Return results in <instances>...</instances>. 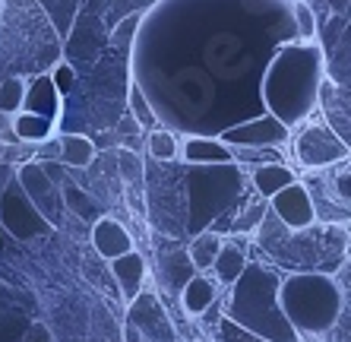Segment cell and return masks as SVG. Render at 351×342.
Wrapping results in <instances>:
<instances>
[{"instance_id":"2e32d148","label":"cell","mask_w":351,"mask_h":342,"mask_svg":"<svg viewBox=\"0 0 351 342\" xmlns=\"http://www.w3.org/2000/svg\"><path fill=\"white\" fill-rule=\"evenodd\" d=\"M215 298H219V288H215V282L209 276H203V273H196V276L180 288V308L187 310L190 317H203L206 310L215 304Z\"/></svg>"},{"instance_id":"ffe728a7","label":"cell","mask_w":351,"mask_h":342,"mask_svg":"<svg viewBox=\"0 0 351 342\" xmlns=\"http://www.w3.org/2000/svg\"><path fill=\"white\" fill-rule=\"evenodd\" d=\"M13 130H16V137L25 139V143H41V139H48L51 133H54V121L38 117V114H29V111H19L16 121H13Z\"/></svg>"},{"instance_id":"7c38bea8","label":"cell","mask_w":351,"mask_h":342,"mask_svg":"<svg viewBox=\"0 0 351 342\" xmlns=\"http://www.w3.org/2000/svg\"><path fill=\"white\" fill-rule=\"evenodd\" d=\"M111 279L121 288L123 301L127 304L136 301L139 295L146 292V260H143V253L130 251L123 257H117V260H111Z\"/></svg>"},{"instance_id":"484cf974","label":"cell","mask_w":351,"mask_h":342,"mask_svg":"<svg viewBox=\"0 0 351 342\" xmlns=\"http://www.w3.org/2000/svg\"><path fill=\"white\" fill-rule=\"evenodd\" d=\"M294 23H298V32L304 41H317V16L304 0H294Z\"/></svg>"},{"instance_id":"e0dca14e","label":"cell","mask_w":351,"mask_h":342,"mask_svg":"<svg viewBox=\"0 0 351 342\" xmlns=\"http://www.w3.org/2000/svg\"><path fill=\"white\" fill-rule=\"evenodd\" d=\"M247 253L241 251L237 244H231V241H225L221 244V251H219V257H215V266H213V273H215V279H219L221 285H234L237 279L244 276V269H247Z\"/></svg>"},{"instance_id":"7a4b0ae2","label":"cell","mask_w":351,"mask_h":342,"mask_svg":"<svg viewBox=\"0 0 351 342\" xmlns=\"http://www.w3.org/2000/svg\"><path fill=\"white\" fill-rule=\"evenodd\" d=\"M326 82V51L319 41H285L263 73V108L285 127H298L313 114Z\"/></svg>"},{"instance_id":"f546056e","label":"cell","mask_w":351,"mask_h":342,"mask_svg":"<svg viewBox=\"0 0 351 342\" xmlns=\"http://www.w3.org/2000/svg\"><path fill=\"white\" fill-rule=\"evenodd\" d=\"M339 194L351 203V174H342V178H339Z\"/></svg>"},{"instance_id":"7402d4cb","label":"cell","mask_w":351,"mask_h":342,"mask_svg":"<svg viewBox=\"0 0 351 342\" xmlns=\"http://www.w3.org/2000/svg\"><path fill=\"white\" fill-rule=\"evenodd\" d=\"M127 105H130L133 121H136L139 127H152V130L158 127V114H156V108H152V102H149V95L143 92L139 82H130V89H127Z\"/></svg>"},{"instance_id":"44dd1931","label":"cell","mask_w":351,"mask_h":342,"mask_svg":"<svg viewBox=\"0 0 351 342\" xmlns=\"http://www.w3.org/2000/svg\"><path fill=\"white\" fill-rule=\"evenodd\" d=\"M146 146H149V155H152L156 162H174V159H180V139H178V133L165 130V127H156V130L149 133Z\"/></svg>"},{"instance_id":"d4e9b609","label":"cell","mask_w":351,"mask_h":342,"mask_svg":"<svg viewBox=\"0 0 351 342\" xmlns=\"http://www.w3.org/2000/svg\"><path fill=\"white\" fill-rule=\"evenodd\" d=\"M64 203L70 206V209L80 216V219H89V222H98L101 216H98V206L92 196H86L80 187H64Z\"/></svg>"},{"instance_id":"6da1fadb","label":"cell","mask_w":351,"mask_h":342,"mask_svg":"<svg viewBox=\"0 0 351 342\" xmlns=\"http://www.w3.org/2000/svg\"><path fill=\"white\" fill-rule=\"evenodd\" d=\"M301 38L288 0H158L146 10L133 41V82L146 95L174 82V95L156 105L158 121H187V130L215 137L234 127L250 102L263 105V73L285 41ZM266 111V108H263Z\"/></svg>"},{"instance_id":"3957f363","label":"cell","mask_w":351,"mask_h":342,"mask_svg":"<svg viewBox=\"0 0 351 342\" xmlns=\"http://www.w3.org/2000/svg\"><path fill=\"white\" fill-rule=\"evenodd\" d=\"M278 269L266 263H247L244 276L231 285L228 304H225V317L234 326L254 333L256 339L266 342H301L298 330L285 317L282 301H278V288H282Z\"/></svg>"},{"instance_id":"5b68a950","label":"cell","mask_w":351,"mask_h":342,"mask_svg":"<svg viewBox=\"0 0 351 342\" xmlns=\"http://www.w3.org/2000/svg\"><path fill=\"white\" fill-rule=\"evenodd\" d=\"M190 174V219H187V231L190 238L199 231H209L219 212L231 209L234 200L241 196V184L244 174L234 162L231 165H193Z\"/></svg>"},{"instance_id":"ba28073f","label":"cell","mask_w":351,"mask_h":342,"mask_svg":"<svg viewBox=\"0 0 351 342\" xmlns=\"http://www.w3.org/2000/svg\"><path fill=\"white\" fill-rule=\"evenodd\" d=\"M294 155L304 168H326L332 162H342L348 146L329 130L326 124H311L294 137Z\"/></svg>"},{"instance_id":"8992f818","label":"cell","mask_w":351,"mask_h":342,"mask_svg":"<svg viewBox=\"0 0 351 342\" xmlns=\"http://www.w3.org/2000/svg\"><path fill=\"white\" fill-rule=\"evenodd\" d=\"M0 222L10 228V235L19 241H32L38 235H48L51 222L41 216V209L32 203V196L25 194L19 178H13L0 194Z\"/></svg>"},{"instance_id":"277c9868","label":"cell","mask_w":351,"mask_h":342,"mask_svg":"<svg viewBox=\"0 0 351 342\" xmlns=\"http://www.w3.org/2000/svg\"><path fill=\"white\" fill-rule=\"evenodd\" d=\"M278 301L298 336H326L342 317V288L329 273H291L282 279Z\"/></svg>"},{"instance_id":"8fae6325","label":"cell","mask_w":351,"mask_h":342,"mask_svg":"<svg viewBox=\"0 0 351 342\" xmlns=\"http://www.w3.org/2000/svg\"><path fill=\"white\" fill-rule=\"evenodd\" d=\"M89 238H92V247H95V253L101 257V260H108V263L133 251L130 231H127V228H123L117 219H111V216H101L98 222H92Z\"/></svg>"},{"instance_id":"9a60e30c","label":"cell","mask_w":351,"mask_h":342,"mask_svg":"<svg viewBox=\"0 0 351 342\" xmlns=\"http://www.w3.org/2000/svg\"><path fill=\"white\" fill-rule=\"evenodd\" d=\"M250 181H254V190L263 196V200H272L276 194L291 187L294 181H298V174H294L285 162H269V165H256Z\"/></svg>"},{"instance_id":"4316f807","label":"cell","mask_w":351,"mask_h":342,"mask_svg":"<svg viewBox=\"0 0 351 342\" xmlns=\"http://www.w3.org/2000/svg\"><path fill=\"white\" fill-rule=\"evenodd\" d=\"M51 80H54V86H58V92L64 95V92L73 89V82H76V73H73V67L70 64H58V70L51 73Z\"/></svg>"},{"instance_id":"9c48e42d","label":"cell","mask_w":351,"mask_h":342,"mask_svg":"<svg viewBox=\"0 0 351 342\" xmlns=\"http://www.w3.org/2000/svg\"><path fill=\"white\" fill-rule=\"evenodd\" d=\"M269 209L288 231H307L317 222V203H313L311 190L304 187L301 181H294L291 187H285L282 194H276L269 200Z\"/></svg>"},{"instance_id":"cb8c5ba5","label":"cell","mask_w":351,"mask_h":342,"mask_svg":"<svg viewBox=\"0 0 351 342\" xmlns=\"http://www.w3.org/2000/svg\"><path fill=\"white\" fill-rule=\"evenodd\" d=\"M143 16H146V13H130V16H123L121 23L114 25V32H111V45H114L117 51H130L133 48L139 25H143Z\"/></svg>"},{"instance_id":"4dcf8cb0","label":"cell","mask_w":351,"mask_h":342,"mask_svg":"<svg viewBox=\"0 0 351 342\" xmlns=\"http://www.w3.org/2000/svg\"><path fill=\"white\" fill-rule=\"evenodd\" d=\"M123 333H127V342H146V339H143V336L136 333V330H133L130 323H127V330H123Z\"/></svg>"},{"instance_id":"5bb4252c","label":"cell","mask_w":351,"mask_h":342,"mask_svg":"<svg viewBox=\"0 0 351 342\" xmlns=\"http://www.w3.org/2000/svg\"><path fill=\"white\" fill-rule=\"evenodd\" d=\"M23 111L38 114V117H48V121L58 124V117H60V92H58V86H54L51 76H35V80L29 82Z\"/></svg>"},{"instance_id":"f1b7e54d","label":"cell","mask_w":351,"mask_h":342,"mask_svg":"<svg viewBox=\"0 0 351 342\" xmlns=\"http://www.w3.org/2000/svg\"><path fill=\"white\" fill-rule=\"evenodd\" d=\"M23 342H51V336L45 326H32V336H25Z\"/></svg>"},{"instance_id":"ac0fdd59","label":"cell","mask_w":351,"mask_h":342,"mask_svg":"<svg viewBox=\"0 0 351 342\" xmlns=\"http://www.w3.org/2000/svg\"><path fill=\"white\" fill-rule=\"evenodd\" d=\"M221 244H225V241H221V235H219V231H213V228L190 238L187 253H190V260H193L196 273H206V269L215 266V257H219Z\"/></svg>"},{"instance_id":"83f0119b","label":"cell","mask_w":351,"mask_h":342,"mask_svg":"<svg viewBox=\"0 0 351 342\" xmlns=\"http://www.w3.org/2000/svg\"><path fill=\"white\" fill-rule=\"evenodd\" d=\"M121 171H123V178L139 181L143 168H139V159H136V155H133V152H121Z\"/></svg>"},{"instance_id":"603a6c76","label":"cell","mask_w":351,"mask_h":342,"mask_svg":"<svg viewBox=\"0 0 351 342\" xmlns=\"http://www.w3.org/2000/svg\"><path fill=\"white\" fill-rule=\"evenodd\" d=\"M29 92V82L23 76H7L0 82V114H19Z\"/></svg>"},{"instance_id":"30bf717a","label":"cell","mask_w":351,"mask_h":342,"mask_svg":"<svg viewBox=\"0 0 351 342\" xmlns=\"http://www.w3.org/2000/svg\"><path fill=\"white\" fill-rule=\"evenodd\" d=\"M127 323L146 342H178L171 317L165 314L162 301H158L152 292H143L136 301H130V317H127Z\"/></svg>"},{"instance_id":"d6986e66","label":"cell","mask_w":351,"mask_h":342,"mask_svg":"<svg viewBox=\"0 0 351 342\" xmlns=\"http://www.w3.org/2000/svg\"><path fill=\"white\" fill-rule=\"evenodd\" d=\"M60 143V162L70 168H89L95 162V143L82 133H66L58 139Z\"/></svg>"},{"instance_id":"52a82bcc","label":"cell","mask_w":351,"mask_h":342,"mask_svg":"<svg viewBox=\"0 0 351 342\" xmlns=\"http://www.w3.org/2000/svg\"><path fill=\"white\" fill-rule=\"evenodd\" d=\"M219 139L231 149H278L291 139V127H285L276 114L263 111L256 117H247L228 130H221Z\"/></svg>"},{"instance_id":"4fadbf2b","label":"cell","mask_w":351,"mask_h":342,"mask_svg":"<svg viewBox=\"0 0 351 342\" xmlns=\"http://www.w3.org/2000/svg\"><path fill=\"white\" fill-rule=\"evenodd\" d=\"M180 159L187 165H231L234 162V149L225 146L219 137L190 133V137L180 143Z\"/></svg>"}]
</instances>
